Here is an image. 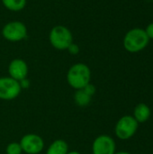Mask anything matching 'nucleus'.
I'll list each match as a JSON object with an SVG mask.
<instances>
[{
	"instance_id": "1",
	"label": "nucleus",
	"mask_w": 153,
	"mask_h": 154,
	"mask_svg": "<svg viewBox=\"0 0 153 154\" xmlns=\"http://www.w3.org/2000/svg\"><path fill=\"white\" fill-rule=\"evenodd\" d=\"M66 79L69 87L73 89H82L91 81L90 68L83 62L75 63L69 69Z\"/></svg>"
},
{
	"instance_id": "2",
	"label": "nucleus",
	"mask_w": 153,
	"mask_h": 154,
	"mask_svg": "<svg viewBox=\"0 0 153 154\" xmlns=\"http://www.w3.org/2000/svg\"><path fill=\"white\" fill-rule=\"evenodd\" d=\"M150 42L145 31L142 28H133L128 31L123 41L124 48L131 53H137L144 50Z\"/></svg>"
},
{
	"instance_id": "3",
	"label": "nucleus",
	"mask_w": 153,
	"mask_h": 154,
	"mask_svg": "<svg viewBox=\"0 0 153 154\" xmlns=\"http://www.w3.org/2000/svg\"><path fill=\"white\" fill-rule=\"evenodd\" d=\"M49 42L50 45L58 51H67L73 42V34L65 25L53 26L49 33Z\"/></svg>"
},
{
	"instance_id": "4",
	"label": "nucleus",
	"mask_w": 153,
	"mask_h": 154,
	"mask_svg": "<svg viewBox=\"0 0 153 154\" xmlns=\"http://www.w3.org/2000/svg\"><path fill=\"white\" fill-rule=\"evenodd\" d=\"M2 36L8 42H18L23 41L28 34L26 25L21 21H11L6 23L1 31Z\"/></svg>"
},
{
	"instance_id": "5",
	"label": "nucleus",
	"mask_w": 153,
	"mask_h": 154,
	"mask_svg": "<svg viewBox=\"0 0 153 154\" xmlns=\"http://www.w3.org/2000/svg\"><path fill=\"white\" fill-rule=\"evenodd\" d=\"M138 127L139 124L133 116H124L115 124V134L118 139L126 141L136 134Z\"/></svg>"
},
{
	"instance_id": "6",
	"label": "nucleus",
	"mask_w": 153,
	"mask_h": 154,
	"mask_svg": "<svg viewBox=\"0 0 153 154\" xmlns=\"http://www.w3.org/2000/svg\"><path fill=\"white\" fill-rule=\"evenodd\" d=\"M22 88L19 81L9 76L0 78V100L11 101L19 97Z\"/></svg>"
},
{
	"instance_id": "7",
	"label": "nucleus",
	"mask_w": 153,
	"mask_h": 154,
	"mask_svg": "<svg viewBox=\"0 0 153 154\" xmlns=\"http://www.w3.org/2000/svg\"><path fill=\"white\" fill-rule=\"evenodd\" d=\"M23 152L26 154H40L45 147L44 140L37 134L30 133L24 134L19 142Z\"/></svg>"
},
{
	"instance_id": "8",
	"label": "nucleus",
	"mask_w": 153,
	"mask_h": 154,
	"mask_svg": "<svg viewBox=\"0 0 153 154\" xmlns=\"http://www.w3.org/2000/svg\"><path fill=\"white\" fill-rule=\"evenodd\" d=\"M116 143L115 140L107 134L98 135L92 143V154H115Z\"/></svg>"
},
{
	"instance_id": "9",
	"label": "nucleus",
	"mask_w": 153,
	"mask_h": 154,
	"mask_svg": "<svg viewBox=\"0 0 153 154\" xmlns=\"http://www.w3.org/2000/svg\"><path fill=\"white\" fill-rule=\"evenodd\" d=\"M8 76L12 79L21 81L28 77L29 73V67L25 60L23 59H14L12 60L7 67Z\"/></svg>"
},
{
	"instance_id": "10",
	"label": "nucleus",
	"mask_w": 153,
	"mask_h": 154,
	"mask_svg": "<svg viewBox=\"0 0 153 154\" xmlns=\"http://www.w3.org/2000/svg\"><path fill=\"white\" fill-rule=\"evenodd\" d=\"M151 115V108L144 103L138 104L133 110V117L138 122V124H142L147 122Z\"/></svg>"
},
{
	"instance_id": "11",
	"label": "nucleus",
	"mask_w": 153,
	"mask_h": 154,
	"mask_svg": "<svg viewBox=\"0 0 153 154\" xmlns=\"http://www.w3.org/2000/svg\"><path fill=\"white\" fill-rule=\"evenodd\" d=\"M69 151V144L65 140L56 139L48 146L45 154H67Z\"/></svg>"
},
{
	"instance_id": "12",
	"label": "nucleus",
	"mask_w": 153,
	"mask_h": 154,
	"mask_svg": "<svg viewBox=\"0 0 153 154\" xmlns=\"http://www.w3.org/2000/svg\"><path fill=\"white\" fill-rule=\"evenodd\" d=\"M5 9L11 12H20L26 6L27 0H1Z\"/></svg>"
},
{
	"instance_id": "13",
	"label": "nucleus",
	"mask_w": 153,
	"mask_h": 154,
	"mask_svg": "<svg viewBox=\"0 0 153 154\" xmlns=\"http://www.w3.org/2000/svg\"><path fill=\"white\" fill-rule=\"evenodd\" d=\"M91 100H92V97L87 94L84 89L76 90L74 93V101L76 105L80 107L87 106L90 104Z\"/></svg>"
},
{
	"instance_id": "14",
	"label": "nucleus",
	"mask_w": 153,
	"mask_h": 154,
	"mask_svg": "<svg viewBox=\"0 0 153 154\" xmlns=\"http://www.w3.org/2000/svg\"><path fill=\"white\" fill-rule=\"evenodd\" d=\"M23 150L19 143L12 142L5 147V154H22Z\"/></svg>"
},
{
	"instance_id": "15",
	"label": "nucleus",
	"mask_w": 153,
	"mask_h": 154,
	"mask_svg": "<svg viewBox=\"0 0 153 154\" xmlns=\"http://www.w3.org/2000/svg\"><path fill=\"white\" fill-rule=\"evenodd\" d=\"M82 89H84L85 90V92L87 93V94H88L90 97H93L95 94H96V87L90 82L89 84H87L86 87H84Z\"/></svg>"
},
{
	"instance_id": "16",
	"label": "nucleus",
	"mask_w": 153,
	"mask_h": 154,
	"mask_svg": "<svg viewBox=\"0 0 153 154\" xmlns=\"http://www.w3.org/2000/svg\"><path fill=\"white\" fill-rule=\"evenodd\" d=\"M67 51H68L69 53L71 54V55H77V54L79 53L80 49H79V46H78V44L74 43V42H73L69 46V48L67 49Z\"/></svg>"
},
{
	"instance_id": "17",
	"label": "nucleus",
	"mask_w": 153,
	"mask_h": 154,
	"mask_svg": "<svg viewBox=\"0 0 153 154\" xmlns=\"http://www.w3.org/2000/svg\"><path fill=\"white\" fill-rule=\"evenodd\" d=\"M147 36L149 37V39H153V23H151L150 24H148V26L146 27V29L144 30Z\"/></svg>"
},
{
	"instance_id": "18",
	"label": "nucleus",
	"mask_w": 153,
	"mask_h": 154,
	"mask_svg": "<svg viewBox=\"0 0 153 154\" xmlns=\"http://www.w3.org/2000/svg\"><path fill=\"white\" fill-rule=\"evenodd\" d=\"M19 83H20L22 90L23 89H28L30 88V81H29V79L27 78L23 79V80H21V81H19Z\"/></svg>"
},
{
	"instance_id": "19",
	"label": "nucleus",
	"mask_w": 153,
	"mask_h": 154,
	"mask_svg": "<svg viewBox=\"0 0 153 154\" xmlns=\"http://www.w3.org/2000/svg\"><path fill=\"white\" fill-rule=\"evenodd\" d=\"M67 154H81L78 151H69V152Z\"/></svg>"
},
{
	"instance_id": "20",
	"label": "nucleus",
	"mask_w": 153,
	"mask_h": 154,
	"mask_svg": "<svg viewBox=\"0 0 153 154\" xmlns=\"http://www.w3.org/2000/svg\"><path fill=\"white\" fill-rule=\"evenodd\" d=\"M115 154H131L130 152H115Z\"/></svg>"
}]
</instances>
